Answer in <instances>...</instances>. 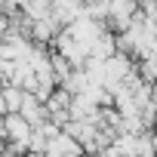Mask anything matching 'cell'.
Returning a JSON list of instances; mask_svg holds the SVG:
<instances>
[{"label":"cell","instance_id":"6da1fadb","mask_svg":"<svg viewBox=\"0 0 157 157\" xmlns=\"http://www.w3.org/2000/svg\"><path fill=\"white\" fill-rule=\"evenodd\" d=\"M49 16L59 28L71 25L77 16H83V0H49Z\"/></svg>","mask_w":157,"mask_h":157},{"label":"cell","instance_id":"7a4b0ae2","mask_svg":"<svg viewBox=\"0 0 157 157\" xmlns=\"http://www.w3.org/2000/svg\"><path fill=\"white\" fill-rule=\"evenodd\" d=\"M19 114H22L31 126H40V123L46 120V108H43V102H37L31 93H25V99H22V105H19Z\"/></svg>","mask_w":157,"mask_h":157},{"label":"cell","instance_id":"3957f363","mask_svg":"<svg viewBox=\"0 0 157 157\" xmlns=\"http://www.w3.org/2000/svg\"><path fill=\"white\" fill-rule=\"evenodd\" d=\"M0 99H3V114H13V111H19V105L25 99V90H19L13 83H0Z\"/></svg>","mask_w":157,"mask_h":157},{"label":"cell","instance_id":"277c9868","mask_svg":"<svg viewBox=\"0 0 157 157\" xmlns=\"http://www.w3.org/2000/svg\"><path fill=\"white\" fill-rule=\"evenodd\" d=\"M148 139H151V148H154V154H157V123L148 129Z\"/></svg>","mask_w":157,"mask_h":157},{"label":"cell","instance_id":"5b68a950","mask_svg":"<svg viewBox=\"0 0 157 157\" xmlns=\"http://www.w3.org/2000/svg\"><path fill=\"white\" fill-rule=\"evenodd\" d=\"M0 65H3V62H0Z\"/></svg>","mask_w":157,"mask_h":157}]
</instances>
